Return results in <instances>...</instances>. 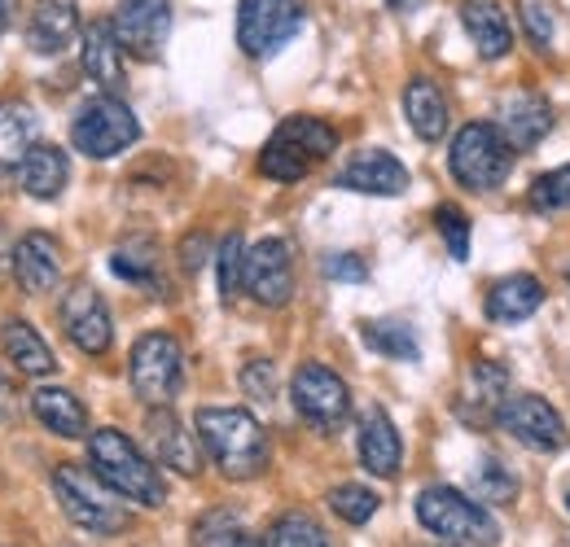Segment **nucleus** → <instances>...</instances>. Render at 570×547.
<instances>
[{
	"label": "nucleus",
	"mask_w": 570,
	"mask_h": 547,
	"mask_svg": "<svg viewBox=\"0 0 570 547\" xmlns=\"http://www.w3.org/2000/svg\"><path fill=\"white\" fill-rule=\"evenodd\" d=\"M194 425L207 460H215V469L228 481H250L268 469V434L246 408H198Z\"/></svg>",
	"instance_id": "obj_1"
},
{
	"label": "nucleus",
	"mask_w": 570,
	"mask_h": 547,
	"mask_svg": "<svg viewBox=\"0 0 570 547\" xmlns=\"http://www.w3.org/2000/svg\"><path fill=\"white\" fill-rule=\"evenodd\" d=\"M88 469L106 486H115L128 504L141 508H163L167 504V481L154 456H145L141 447L119 434V429H92L88 434Z\"/></svg>",
	"instance_id": "obj_2"
},
{
	"label": "nucleus",
	"mask_w": 570,
	"mask_h": 547,
	"mask_svg": "<svg viewBox=\"0 0 570 547\" xmlns=\"http://www.w3.org/2000/svg\"><path fill=\"white\" fill-rule=\"evenodd\" d=\"M53 495H58L62 513L88 535L115 539V535H124L132 526L128 499L115 486H106L92 469H83V465H58L53 469Z\"/></svg>",
	"instance_id": "obj_3"
},
{
	"label": "nucleus",
	"mask_w": 570,
	"mask_h": 547,
	"mask_svg": "<svg viewBox=\"0 0 570 547\" xmlns=\"http://www.w3.org/2000/svg\"><path fill=\"white\" fill-rule=\"evenodd\" d=\"M417 521L443 547H497L500 526L483 499H470L452 486H426L417 495Z\"/></svg>",
	"instance_id": "obj_4"
},
{
	"label": "nucleus",
	"mask_w": 570,
	"mask_h": 547,
	"mask_svg": "<svg viewBox=\"0 0 570 547\" xmlns=\"http://www.w3.org/2000/svg\"><path fill=\"white\" fill-rule=\"evenodd\" d=\"M334 149H338V132L325 119L298 115V119H285L282 128L268 137V145L259 149V171L277 185H298Z\"/></svg>",
	"instance_id": "obj_5"
},
{
	"label": "nucleus",
	"mask_w": 570,
	"mask_h": 547,
	"mask_svg": "<svg viewBox=\"0 0 570 547\" xmlns=\"http://www.w3.org/2000/svg\"><path fill=\"white\" fill-rule=\"evenodd\" d=\"M513 145L500 132V123H465L448 145L452 180L470 193H492L513 171Z\"/></svg>",
	"instance_id": "obj_6"
},
{
	"label": "nucleus",
	"mask_w": 570,
	"mask_h": 547,
	"mask_svg": "<svg viewBox=\"0 0 570 547\" xmlns=\"http://www.w3.org/2000/svg\"><path fill=\"white\" fill-rule=\"evenodd\" d=\"M128 377H132V390H137V399L145 408H171L180 386H185V350L163 329L141 334L132 342Z\"/></svg>",
	"instance_id": "obj_7"
},
{
	"label": "nucleus",
	"mask_w": 570,
	"mask_h": 547,
	"mask_svg": "<svg viewBox=\"0 0 570 547\" xmlns=\"http://www.w3.org/2000/svg\"><path fill=\"white\" fill-rule=\"evenodd\" d=\"M137 140H141V123L115 92H101V97L83 101L79 115L71 119V145L83 158H97V162L119 158Z\"/></svg>",
	"instance_id": "obj_8"
},
{
	"label": "nucleus",
	"mask_w": 570,
	"mask_h": 547,
	"mask_svg": "<svg viewBox=\"0 0 570 547\" xmlns=\"http://www.w3.org/2000/svg\"><path fill=\"white\" fill-rule=\"evenodd\" d=\"M289 404H294V411H298L312 429L338 434V429L347 425V416H352V390H347V381H343L334 368H325V364H303V368L294 372V381H289Z\"/></svg>",
	"instance_id": "obj_9"
},
{
	"label": "nucleus",
	"mask_w": 570,
	"mask_h": 547,
	"mask_svg": "<svg viewBox=\"0 0 570 547\" xmlns=\"http://www.w3.org/2000/svg\"><path fill=\"white\" fill-rule=\"evenodd\" d=\"M303 0H242L237 4V44L246 58H273L298 36Z\"/></svg>",
	"instance_id": "obj_10"
},
{
	"label": "nucleus",
	"mask_w": 570,
	"mask_h": 547,
	"mask_svg": "<svg viewBox=\"0 0 570 547\" xmlns=\"http://www.w3.org/2000/svg\"><path fill=\"white\" fill-rule=\"evenodd\" d=\"M497 425H504L509 438H518L531 451H562L567 447V420L540 395H509L497 411Z\"/></svg>",
	"instance_id": "obj_11"
},
{
	"label": "nucleus",
	"mask_w": 570,
	"mask_h": 547,
	"mask_svg": "<svg viewBox=\"0 0 570 547\" xmlns=\"http://www.w3.org/2000/svg\"><path fill=\"white\" fill-rule=\"evenodd\" d=\"M58 316H62V329H67L71 346H79L83 355H106L110 342H115L110 307H106V298H101L88 280H79V285H71V289L62 294Z\"/></svg>",
	"instance_id": "obj_12"
},
{
	"label": "nucleus",
	"mask_w": 570,
	"mask_h": 547,
	"mask_svg": "<svg viewBox=\"0 0 570 547\" xmlns=\"http://www.w3.org/2000/svg\"><path fill=\"white\" fill-rule=\"evenodd\" d=\"M145 438H149V456L158 465H167L171 474H180V478H198L203 474V438L171 408H149Z\"/></svg>",
	"instance_id": "obj_13"
},
{
	"label": "nucleus",
	"mask_w": 570,
	"mask_h": 547,
	"mask_svg": "<svg viewBox=\"0 0 570 547\" xmlns=\"http://www.w3.org/2000/svg\"><path fill=\"white\" fill-rule=\"evenodd\" d=\"M242 289L259 307H285L294 298V255L282 237H264L246 250V280Z\"/></svg>",
	"instance_id": "obj_14"
},
{
	"label": "nucleus",
	"mask_w": 570,
	"mask_h": 547,
	"mask_svg": "<svg viewBox=\"0 0 570 547\" xmlns=\"http://www.w3.org/2000/svg\"><path fill=\"white\" fill-rule=\"evenodd\" d=\"M110 22H115L124 53L154 62L171 36V0H119Z\"/></svg>",
	"instance_id": "obj_15"
},
{
	"label": "nucleus",
	"mask_w": 570,
	"mask_h": 547,
	"mask_svg": "<svg viewBox=\"0 0 570 547\" xmlns=\"http://www.w3.org/2000/svg\"><path fill=\"white\" fill-rule=\"evenodd\" d=\"M334 185L347 193H364V198H400L409 189V167L386 149H360L334 176Z\"/></svg>",
	"instance_id": "obj_16"
},
{
	"label": "nucleus",
	"mask_w": 570,
	"mask_h": 547,
	"mask_svg": "<svg viewBox=\"0 0 570 547\" xmlns=\"http://www.w3.org/2000/svg\"><path fill=\"white\" fill-rule=\"evenodd\" d=\"M356 451H360V465H364L373 478H395V474H400V465H404V442H400V429H395V420L386 416V408H368L360 416Z\"/></svg>",
	"instance_id": "obj_17"
},
{
	"label": "nucleus",
	"mask_w": 570,
	"mask_h": 547,
	"mask_svg": "<svg viewBox=\"0 0 570 547\" xmlns=\"http://www.w3.org/2000/svg\"><path fill=\"white\" fill-rule=\"evenodd\" d=\"M83 53H79V62H83V74L97 83V88H106V92H119L124 88V44H119V36H115V22L110 18H97V22H88L83 27Z\"/></svg>",
	"instance_id": "obj_18"
},
{
	"label": "nucleus",
	"mask_w": 570,
	"mask_h": 547,
	"mask_svg": "<svg viewBox=\"0 0 570 547\" xmlns=\"http://www.w3.org/2000/svg\"><path fill=\"white\" fill-rule=\"evenodd\" d=\"M67 180H71L67 149L62 145H49V140H36V149L18 167V189L27 198H36V202H53V198L67 193Z\"/></svg>",
	"instance_id": "obj_19"
},
{
	"label": "nucleus",
	"mask_w": 570,
	"mask_h": 547,
	"mask_svg": "<svg viewBox=\"0 0 570 547\" xmlns=\"http://www.w3.org/2000/svg\"><path fill=\"white\" fill-rule=\"evenodd\" d=\"M79 40V9L71 0H40L27 22V44L40 58H58Z\"/></svg>",
	"instance_id": "obj_20"
},
{
	"label": "nucleus",
	"mask_w": 570,
	"mask_h": 547,
	"mask_svg": "<svg viewBox=\"0 0 570 547\" xmlns=\"http://www.w3.org/2000/svg\"><path fill=\"white\" fill-rule=\"evenodd\" d=\"M553 106H549V97H540V92H513L509 101H504V110H500V132L509 137L513 149H535L540 140L553 132Z\"/></svg>",
	"instance_id": "obj_21"
},
{
	"label": "nucleus",
	"mask_w": 570,
	"mask_h": 547,
	"mask_svg": "<svg viewBox=\"0 0 570 547\" xmlns=\"http://www.w3.org/2000/svg\"><path fill=\"white\" fill-rule=\"evenodd\" d=\"M13 276L27 294H49L62 280V255L49 232H27L13 246Z\"/></svg>",
	"instance_id": "obj_22"
},
{
	"label": "nucleus",
	"mask_w": 570,
	"mask_h": 547,
	"mask_svg": "<svg viewBox=\"0 0 570 547\" xmlns=\"http://www.w3.org/2000/svg\"><path fill=\"white\" fill-rule=\"evenodd\" d=\"M461 27H465V36L474 40L479 58H488V62H500V58L513 49L509 13L500 9L497 0H465V4H461Z\"/></svg>",
	"instance_id": "obj_23"
},
{
	"label": "nucleus",
	"mask_w": 570,
	"mask_h": 547,
	"mask_svg": "<svg viewBox=\"0 0 570 547\" xmlns=\"http://www.w3.org/2000/svg\"><path fill=\"white\" fill-rule=\"evenodd\" d=\"M544 307V285L531 272L504 276L488 289V320L492 325H522Z\"/></svg>",
	"instance_id": "obj_24"
},
{
	"label": "nucleus",
	"mask_w": 570,
	"mask_h": 547,
	"mask_svg": "<svg viewBox=\"0 0 570 547\" xmlns=\"http://www.w3.org/2000/svg\"><path fill=\"white\" fill-rule=\"evenodd\" d=\"M31 416L58 434V438H83L88 434V408L79 404V395L67 386H40L31 390Z\"/></svg>",
	"instance_id": "obj_25"
},
{
	"label": "nucleus",
	"mask_w": 570,
	"mask_h": 547,
	"mask_svg": "<svg viewBox=\"0 0 570 547\" xmlns=\"http://www.w3.org/2000/svg\"><path fill=\"white\" fill-rule=\"evenodd\" d=\"M404 119H409V128L422 140H430V145L443 140L452 110H448V97H443V88H439L434 79L417 74V79L404 88Z\"/></svg>",
	"instance_id": "obj_26"
},
{
	"label": "nucleus",
	"mask_w": 570,
	"mask_h": 547,
	"mask_svg": "<svg viewBox=\"0 0 570 547\" xmlns=\"http://www.w3.org/2000/svg\"><path fill=\"white\" fill-rule=\"evenodd\" d=\"M0 346H4L9 364H13L18 372H27V377H49V372H58V355L49 350V342H45L22 316H9V320L0 325Z\"/></svg>",
	"instance_id": "obj_27"
},
{
	"label": "nucleus",
	"mask_w": 570,
	"mask_h": 547,
	"mask_svg": "<svg viewBox=\"0 0 570 547\" xmlns=\"http://www.w3.org/2000/svg\"><path fill=\"white\" fill-rule=\"evenodd\" d=\"M36 132H40V123H36L31 106H22V101L0 106V180L18 176L22 158L36 149Z\"/></svg>",
	"instance_id": "obj_28"
},
{
	"label": "nucleus",
	"mask_w": 570,
	"mask_h": 547,
	"mask_svg": "<svg viewBox=\"0 0 570 547\" xmlns=\"http://www.w3.org/2000/svg\"><path fill=\"white\" fill-rule=\"evenodd\" d=\"M360 338L373 355L382 359H404V364H417L422 359V346H417V334L404 325V320H364L360 325Z\"/></svg>",
	"instance_id": "obj_29"
},
{
	"label": "nucleus",
	"mask_w": 570,
	"mask_h": 547,
	"mask_svg": "<svg viewBox=\"0 0 570 547\" xmlns=\"http://www.w3.org/2000/svg\"><path fill=\"white\" fill-rule=\"evenodd\" d=\"M194 547H264V539H255L242 521V513L233 508H212L194 521Z\"/></svg>",
	"instance_id": "obj_30"
},
{
	"label": "nucleus",
	"mask_w": 570,
	"mask_h": 547,
	"mask_svg": "<svg viewBox=\"0 0 570 547\" xmlns=\"http://www.w3.org/2000/svg\"><path fill=\"white\" fill-rule=\"evenodd\" d=\"M264 547H334V544H330V530H325L312 513L289 508V513H282V517L268 526Z\"/></svg>",
	"instance_id": "obj_31"
},
{
	"label": "nucleus",
	"mask_w": 570,
	"mask_h": 547,
	"mask_svg": "<svg viewBox=\"0 0 570 547\" xmlns=\"http://www.w3.org/2000/svg\"><path fill=\"white\" fill-rule=\"evenodd\" d=\"M470 399L479 404L483 420H497L500 404L509 399V372L492 359H474L470 364Z\"/></svg>",
	"instance_id": "obj_32"
},
{
	"label": "nucleus",
	"mask_w": 570,
	"mask_h": 547,
	"mask_svg": "<svg viewBox=\"0 0 570 547\" xmlns=\"http://www.w3.org/2000/svg\"><path fill=\"white\" fill-rule=\"evenodd\" d=\"M470 486L483 504H513L518 499V474L500 456H479V465L470 469Z\"/></svg>",
	"instance_id": "obj_33"
},
{
	"label": "nucleus",
	"mask_w": 570,
	"mask_h": 547,
	"mask_svg": "<svg viewBox=\"0 0 570 547\" xmlns=\"http://www.w3.org/2000/svg\"><path fill=\"white\" fill-rule=\"evenodd\" d=\"M110 272L124 276L128 285H149L154 272H158V246H154L149 237H128L124 246H115Z\"/></svg>",
	"instance_id": "obj_34"
},
{
	"label": "nucleus",
	"mask_w": 570,
	"mask_h": 547,
	"mask_svg": "<svg viewBox=\"0 0 570 547\" xmlns=\"http://www.w3.org/2000/svg\"><path fill=\"white\" fill-rule=\"evenodd\" d=\"M325 499H330V513H334L338 521H347V526H364V521L382 508V499L373 495V486H360V481H343V486H334Z\"/></svg>",
	"instance_id": "obj_35"
},
{
	"label": "nucleus",
	"mask_w": 570,
	"mask_h": 547,
	"mask_svg": "<svg viewBox=\"0 0 570 547\" xmlns=\"http://www.w3.org/2000/svg\"><path fill=\"white\" fill-rule=\"evenodd\" d=\"M215 280H219V298L233 302L242 280H246V241H242V232H228L215 246Z\"/></svg>",
	"instance_id": "obj_36"
},
{
	"label": "nucleus",
	"mask_w": 570,
	"mask_h": 547,
	"mask_svg": "<svg viewBox=\"0 0 570 547\" xmlns=\"http://www.w3.org/2000/svg\"><path fill=\"white\" fill-rule=\"evenodd\" d=\"M527 206L535 215H558V210H570V162L567 167H553L544 176L531 180L527 189Z\"/></svg>",
	"instance_id": "obj_37"
},
{
	"label": "nucleus",
	"mask_w": 570,
	"mask_h": 547,
	"mask_svg": "<svg viewBox=\"0 0 570 547\" xmlns=\"http://www.w3.org/2000/svg\"><path fill=\"white\" fill-rule=\"evenodd\" d=\"M434 228H439L448 255H452L456 263H465V259H470V215H465L461 206L443 202L434 210Z\"/></svg>",
	"instance_id": "obj_38"
},
{
	"label": "nucleus",
	"mask_w": 570,
	"mask_h": 547,
	"mask_svg": "<svg viewBox=\"0 0 570 547\" xmlns=\"http://www.w3.org/2000/svg\"><path fill=\"white\" fill-rule=\"evenodd\" d=\"M237 381H242L246 399H255V404H273L277 399V364L273 359H246Z\"/></svg>",
	"instance_id": "obj_39"
},
{
	"label": "nucleus",
	"mask_w": 570,
	"mask_h": 547,
	"mask_svg": "<svg viewBox=\"0 0 570 547\" xmlns=\"http://www.w3.org/2000/svg\"><path fill=\"white\" fill-rule=\"evenodd\" d=\"M518 18H522L527 40H531L540 53H549V49H553V13H549V4H540V0H522Z\"/></svg>",
	"instance_id": "obj_40"
},
{
	"label": "nucleus",
	"mask_w": 570,
	"mask_h": 547,
	"mask_svg": "<svg viewBox=\"0 0 570 547\" xmlns=\"http://www.w3.org/2000/svg\"><path fill=\"white\" fill-rule=\"evenodd\" d=\"M321 272L330 276V280H338V285H364L368 280V263L360 255H352V250H338V255H330L321 263Z\"/></svg>",
	"instance_id": "obj_41"
},
{
	"label": "nucleus",
	"mask_w": 570,
	"mask_h": 547,
	"mask_svg": "<svg viewBox=\"0 0 570 547\" xmlns=\"http://www.w3.org/2000/svg\"><path fill=\"white\" fill-rule=\"evenodd\" d=\"M207 255H212V237H207V232H189V237L180 241V268H185V276L203 272Z\"/></svg>",
	"instance_id": "obj_42"
},
{
	"label": "nucleus",
	"mask_w": 570,
	"mask_h": 547,
	"mask_svg": "<svg viewBox=\"0 0 570 547\" xmlns=\"http://www.w3.org/2000/svg\"><path fill=\"white\" fill-rule=\"evenodd\" d=\"M0 420H4V425L18 420V395H13V381H9L4 368H0Z\"/></svg>",
	"instance_id": "obj_43"
},
{
	"label": "nucleus",
	"mask_w": 570,
	"mask_h": 547,
	"mask_svg": "<svg viewBox=\"0 0 570 547\" xmlns=\"http://www.w3.org/2000/svg\"><path fill=\"white\" fill-rule=\"evenodd\" d=\"M13 268V241H9V232H4V223H0V276Z\"/></svg>",
	"instance_id": "obj_44"
},
{
	"label": "nucleus",
	"mask_w": 570,
	"mask_h": 547,
	"mask_svg": "<svg viewBox=\"0 0 570 547\" xmlns=\"http://www.w3.org/2000/svg\"><path fill=\"white\" fill-rule=\"evenodd\" d=\"M13 4H18V0H0V36H4L9 22H13Z\"/></svg>",
	"instance_id": "obj_45"
},
{
	"label": "nucleus",
	"mask_w": 570,
	"mask_h": 547,
	"mask_svg": "<svg viewBox=\"0 0 570 547\" xmlns=\"http://www.w3.org/2000/svg\"><path fill=\"white\" fill-rule=\"evenodd\" d=\"M386 4H391L395 13H413V9H422L426 0H386Z\"/></svg>",
	"instance_id": "obj_46"
},
{
	"label": "nucleus",
	"mask_w": 570,
	"mask_h": 547,
	"mask_svg": "<svg viewBox=\"0 0 570 547\" xmlns=\"http://www.w3.org/2000/svg\"><path fill=\"white\" fill-rule=\"evenodd\" d=\"M567 285H570V263H567Z\"/></svg>",
	"instance_id": "obj_47"
},
{
	"label": "nucleus",
	"mask_w": 570,
	"mask_h": 547,
	"mask_svg": "<svg viewBox=\"0 0 570 547\" xmlns=\"http://www.w3.org/2000/svg\"><path fill=\"white\" fill-rule=\"evenodd\" d=\"M567 508H570V490H567Z\"/></svg>",
	"instance_id": "obj_48"
}]
</instances>
